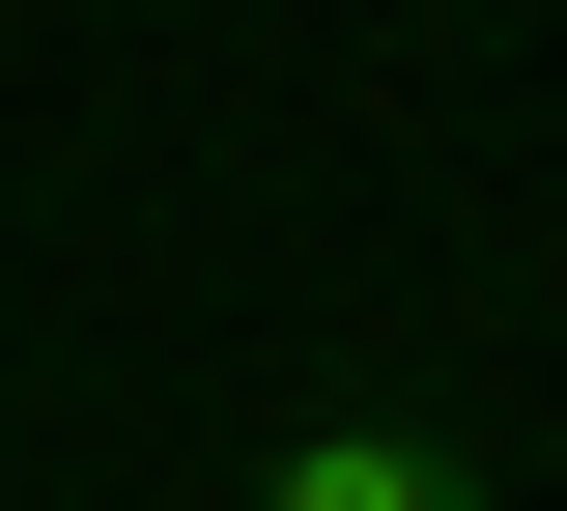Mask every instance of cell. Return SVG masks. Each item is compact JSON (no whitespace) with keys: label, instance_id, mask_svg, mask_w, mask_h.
<instances>
[{"label":"cell","instance_id":"1","mask_svg":"<svg viewBox=\"0 0 567 511\" xmlns=\"http://www.w3.org/2000/svg\"><path fill=\"white\" fill-rule=\"evenodd\" d=\"M256 511H483V454L398 427V398H341V427H284V454H256Z\"/></svg>","mask_w":567,"mask_h":511}]
</instances>
